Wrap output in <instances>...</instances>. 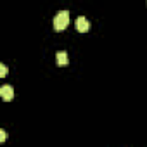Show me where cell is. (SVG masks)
I'll use <instances>...</instances> for the list:
<instances>
[{"mask_svg":"<svg viewBox=\"0 0 147 147\" xmlns=\"http://www.w3.org/2000/svg\"><path fill=\"white\" fill-rule=\"evenodd\" d=\"M67 24H69V12H67V11H61V12H57L55 18H54V28H55V31H62V30H66Z\"/></svg>","mask_w":147,"mask_h":147,"instance_id":"6da1fadb","label":"cell"},{"mask_svg":"<svg viewBox=\"0 0 147 147\" xmlns=\"http://www.w3.org/2000/svg\"><path fill=\"white\" fill-rule=\"evenodd\" d=\"M75 26H76V30H78L80 33H85V31H88V28H90V23H88V19H87V18L80 16V18L76 19Z\"/></svg>","mask_w":147,"mask_h":147,"instance_id":"7a4b0ae2","label":"cell"},{"mask_svg":"<svg viewBox=\"0 0 147 147\" xmlns=\"http://www.w3.org/2000/svg\"><path fill=\"white\" fill-rule=\"evenodd\" d=\"M0 95H2V99L4 100H12L14 99V90H12V87L11 85H4L2 88H0Z\"/></svg>","mask_w":147,"mask_h":147,"instance_id":"3957f363","label":"cell"},{"mask_svg":"<svg viewBox=\"0 0 147 147\" xmlns=\"http://www.w3.org/2000/svg\"><path fill=\"white\" fill-rule=\"evenodd\" d=\"M55 59H57V64H59L61 67L67 66V54H66V52H59V54L55 55Z\"/></svg>","mask_w":147,"mask_h":147,"instance_id":"277c9868","label":"cell"},{"mask_svg":"<svg viewBox=\"0 0 147 147\" xmlns=\"http://www.w3.org/2000/svg\"><path fill=\"white\" fill-rule=\"evenodd\" d=\"M5 75H7V66H5V64H0V76L4 78Z\"/></svg>","mask_w":147,"mask_h":147,"instance_id":"5b68a950","label":"cell"},{"mask_svg":"<svg viewBox=\"0 0 147 147\" xmlns=\"http://www.w3.org/2000/svg\"><path fill=\"white\" fill-rule=\"evenodd\" d=\"M5 137H7V135H5V131H4V130H0V140L4 142V140H5Z\"/></svg>","mask_w":147,"mask_h":147,"instance_id":"8992f818","label":"cell"}]
</instances>
